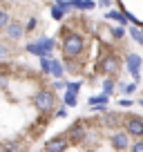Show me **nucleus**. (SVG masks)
<instances>
[{
	"label": "nucleus",
	"instance_id": "obj_1",
	"mask_svg": "<svg viewBox=\"0 0 143 152\" xmlns=\"http://www.w3.org/2000/svg\"><path fill=\"white\" fill-rule=\"evenodd\" d=\"M83 36L76 31H72L65 36V40H63V54H65V61H74V58L81 56L83 52Z\"/></svg>",
	"mask_w": 143,
	"mask_h": 152
},
{
	"label": "nucleus",
	"instance_id": "obj_2",
	"mask_svg": "<svg viewBox=\"0 0 143 152\" xmlns=\"http://www.w3.org/2000/svg\"><path fill=\"white\" fill-rule=\"evenodd\" d=\"M31 103H34V107L38 110V112L47 114V112H52V110L56 107V94H54L52 90H38L34 94Z\"/></svg>",
	"mask_w": 143,
	"mask_h": 152
},
{
	"label": "nucleus",
	"instance_id": "obj_3",
	"mask_svg": "<svg viewBox=\"0 0 143 152\" xmlns=\"http://www.w3.org/2000/svg\"><path fill=\"white\" fill-rule=\"evenodd\" d=\"M96 69L103 76H107V78H114V76L119 74V69H121V58L116 56V54H105V56L96 63Z\"/></svg>",
	"mask_w": 143,
	"mask_h": 152
},
{
	"label": "nucleus",
	"instance_id": "obj_4",
	"mask_svg": "<svg viewBox=\"0 0 143 152\" xmlns=\"http://www.w3.org/2000/svg\"><path fill=\"white\" fill-rule=\"evenodd\" d=\"M54 47H56V43H54L52 38H38L36 43H29L27 45V52H31V54H36L38 58H43V56H52V52H54Z\"/></svg>",
	"mask_w": 143,
	"mask_h": 152
},
{
	"label": "nucleus",
	"instance_id": "obj_5",
	"mask_svg": "<svg viewBox=\"0 0 143 152\" xmlns=\"http://www.w3.org/2000/svg\"><path fill=\"white\" fill-rule=\"evenodd\" d=\"M85 137H87V125L81 123V121H76V123L65 132V139L69 141V145H78V143H83Z\"/></svg>",
	"mask_w": 143,
	"mask_h": 152
},
{
	"label": "nucleus",
	"instance_id": "obj_6",
	"mask_svg": "<svg viewBox=\"0 0 143 152\" xmlns=\"http://www.w3.org/2000/svg\"><path fill=\"white\" fill-rule=\"evenodd\" d=\"M123 130L130 137H134V141H136V139H143V119L141 116H125L123 119Z\"/></svg>",
	"mask_w": 143,
	"mask_h": 152
},
{
	"label": "nucleus",
	"instance_id": "obj_7",
	"mask_svg": "<svg viewBox=\"0 0 143 152\" xmlns=\"http://www.w3.org/2000/svg\"><path fill=\"white\" fill-rule=\"evenodd\" d=\"M110 143L114 150H130V145H132V141H130V134L125 132V130H116V132H112L110 137Z\"/></svg>",
	"mask_w": 143,
	"mask_h": 152
},
{
	"label": "nucleus",
	"instance_id": "obj_8",
	"mask_svg": "<svg viewBox=\"0 0 143 152\" xmlns=\"http://www.w3.org/2000/svg\"><path fill=\"white\" fill-rule=\"evenodd\" d=\"M125 65H128V72L132 74L134 83H136L139 78H141V65H143L141 56H139V54H128V56H125Z\"/></svg>",
	"mask_w": 143,
	"mask_h": 152
},
{
	"label": "nucleus",
	"instance_id": "obj_9",
	"mask_svg": "<svg viewBox=\"0 0 143 152\" xmlns=\"http://www.w3.org/2000/svg\"><path fill=\"white\" fill-rule=\"evenodd\" d=\"M67 145H69V141L65 139V134H61V137H56V139H52V141L45 143L43 152H65Z\"/></svg>",
	"mask_w": 143,
	"mask_h": 152
},
{
	"label": "nucleus",
	"instance_id": "obj_10",
	"mask_svg": "<svg viewBox=\"0 0 143 152\" xmlns=\"http://www.w3.org/2000/svg\"><path fill=\"white\" fill-rule=\"evenodd\" d=\"M101 125H103V128H119V125H123V116H121L119 112H103Z\"/></svg>",
	"mask_w": 143,
	"mask_h": 152
},
{
	"label": "nucleus",
	"instance_id": "obj_11",
	"mask_svg": "<svg viewBox=\"0 0 143 152\" xmlns=\"http://www.w3.org/2000/svg\"><path fill=\"white\" fill-rule=\"evenodd\" d=\"M5 31H7V36H9L11 40H20V38H23V34H25V27H23L20 23H16V20H11L9 27H7Z\"/></svg>",
	"mask_w": 143,
	"mask_h": 152
},
{
	"label": "nucleus",
	"instance_id": "obj_12",
	"mask_svg": "<svg viewBox=\"0 0 143 152\" xmlns=\"http://www.w3.org/2000/svg\"><path fill=\"white\" fill-rule=\"evenodd\" d=\"M52 74L56 76L58 81L63 78V74H65V65H63L61 61H52Z\"/></svg>",
	"mask_w": 143,
	"mask_h": 152
},
{
	"label": "nucleus",
	"instance_id": "obj_13",
	"mask_svg": "<svg viewBox=\"0 0 143 152\" xmlns=\"http://www.w3.org/2000/svg\"><path fill=\"white\" fill-rule=\"evenodd\" d=\"M116 85H119V83H116L114 78H105V81H103V94H105V96H110L112 92H114Z\"/></svg>",
	"mask_w": 143,
	"mask_h": 152
},
{
	"label": "nucleus",
	"instance_id": "obj_14",
	"mask_svg": "<svg viewBox=\"0 0 143 152\" xmlns=\"http://www.w3.org/2000/svg\"><path fill=\"white\" fill-rule=\"evenodd\" d=\"M20 150H23V143H18V141H7L2 145V152H20Z\"/></svg>",
	"mask_w": 143,
	"mask_h": 152
},
{
	"label": "nucleus",
	"instance_id": "obj_15",
	"mask_svg": "<svg viewBox=\"0 0 143 152\" xmlns=\"http://www.w3.org/2000/svg\"><path fill=\"white\" fill-rule=\"evenodd\" d=\"M63 103H65L67 107H74V105L78 103V99H76V94H72V92H65V94H63Z\"/></svg>",
	"mask_w": 143,
	"mask_h": 152
},
{
	"label": "nucleus",
	"instance_id": "obj_16",
	"mask_svg": "<svg viewBox=\"0 0 143 152\" xmlns=\"http://www.w3.org/2000/svg\"><path fill=\"white\" fill-rule=\"evenodd\" d=\"M52 61L54 58H47V56L40 58V69H43L45 74H52Z\"/></svg>",
	"mask_w": 143,
	"mask_h": 152
},
{
	"label": "nucleus",
	"instance_id": "obj_17",
	"mask_svg": "<svg viewBox=\"0 0 143 152\" xmlns=\"http://www.w3.org/2000/svg\"><path fill=\"white\" fill-rule=\"evenodd\" d=\"M72 5L76 7V9H92V7H94V2H92V0H74Z\"/></svg>",
	"mask_w": 143,
	"mask_h": 152
},
{
	"label": "nucleus",
	"instance_id": "obj_18",
	"mask_svg": "<svg viewBox=\"0 0 143 152\" xmlns=\"http://www.w3.org/2000/svg\"><path fill=\"white\" fill-rule=\"evenodd\" d=\"M9 23H11L9 14H7L5 9H0V29H7V27H9Z\"/></svg>",
	"mask_w": 143,
	"mask_h": 152
},
{
	"label": "nucleus",
	"instance_id": "obj_19",
	"mask_svg": "<svg viewBox=\"0 0 143 152\" xmlns=\"http://www.w3.org/2000/svg\"><path fill=\"white\" fill-rule=\"evenodd\" d=\"M90 105H107V96H105V94L92 96V99H90Z\"/></svg>",
	"mask_w": 143,
	"mask_h": 152
},
{
	"label": "nucleus",
	"instance_id": "obj_20",
	"mask_svg": "<svg viewBox=\"0 0 143 152\" xmlns=\"http://www.w3.org/2000/svg\"><path fill=\"white\" fill-rule=\"evenodd\" d=\"M107 18H112V20H116V23H121V25H123V23H125V20H128V18H125V16H123V14H121V11H110V14H107Z\"/></svg>",
	"mask_w": 143,
	"mask_h": 152
},
{
	"label": "nucleus",
	"instance_id": "obj_21",
	"mask_svg": "<svg viewBox=\"0 0 143 152\" xmlns=\"http://www.w3.org/2000/svg\"><path fill=\"white\" fill-rule=\"evenodd\" d=\"M67 92H72V94H78V92H81V81H72V83H67Z\"/></svg>",
	"mask_w": 143,
	"mask_h": 152
},
{
	"label": "nucleus",
	"instance_id": "obj_22",
	"mask_svg": "<svg viewBox=\"0 0 143 152\" xmlns=\"http://www.w3.org/2000/svg\"><path fill=\"white\" fill-rule=\"evenodd\" d=\"M130 152H143V139H136V141L130 145Z\"/></svg>",
	"mask_w": 143,
	"mask_h": 152
},
{
	"label": "nucleus",
	"instance_id": "obj_23",
	"mask_svg": "<svg viewBox=\"0 0 143 152\" xmlns=\"http://www.w3.org/2000/svg\"><path fill=\"white\" fill-rule=\"evenodd\" d=\"M130 36L134 38V40H136V43H143V31H139V29H130Z\"/></svg>",
	"mask_w": 143,
	"mask_h": 152
},
{
	"label": "nucleus",
	"instance_id": "obj_24",
	"mask_svg": "<svg viewBox=\"0 0 143 152\" xmlns=\"http://www.w3.org/2000/svg\"><path fill=\"white\" fill-rule=\"evenodd\" d=\"M134 90H136V83H128V85H123V94H134Z\"/></svg>",
	"mask_w": 143,
	"mask_h": 152
},
{
	"label": "nucleus",
	"instance_id": "obj_25",
	"mask_svg": "<svg viewBox=\"0 0 143 152\" xmlns=\"http://www.w3.org/2000/svg\"><path fill=\"white\" fill-rule=\"evenodd\" d=\"M52 14H54V18H56V20H61L63 16H65V11H63V9H58V7H54V9H52Z\"/></svg>",
	"mask_w": 143,
	"mask_h": 152
},
{
	"label": "nucleus",
	"instance_id": "obj_26",
	"mask_svg": "<svg viewBox=\"0 0 143 152\" xmlns=\"http://www.w3.org/2000/svg\"><path fill=\"white\" fill-rule=\"evenodd\" d=\"M123 27H114V29H112V36H114V38H123Z\"/></svg>",
	"mask_w": 143,
	"mask_h": 152
},
{
	"label": "nucleus",
	"instance_id": "obj_27",
	"mask_svg": "<svg viewBox=\"0 0 143 152\" xmlns=\"http://www.w3.org/2000/svg\"><path fill=\"white\" fill-rule=\"evenodd\" d=\"M56 7L63 9V11H67V9H69V2H65V0H56Z\"/></svg>",
	"mask_w": 143,
	"mask_h": 152
},
{
	"label": "nucleus",
	"instance_id": "obj_28",
	"mask_svg": "<svg viewBox=\"0 0 143 152\" xmlns=\"http://www.w3.org/2000/svg\"><path fill=\"white\" fill-rule=\"evenodd\" d=\"M36 25H38V23H36V18H31V20L27 23V27H25V29H27V31H34V29H36Z\"/></svg>",
	"mask_w": 143,
	"mask_h": 152
},
{
	"label": "nucleus",
	"instance_id": "obj_29",
	"mask_svg": "<svg viewBox=\"0 0 143 152\" xmlns=\"http://www.w3.org/2000/svg\"><path fill=\"white\" fill-rule=\"evenodd\" d=\"M56 116H58V119H65V116H67V110H65V107L56 110Z\"/></svg>",
	"mask_w": 143,
	"mask_h": 152
},
{
	"label": "nucleus",
	"instance_id": "obj_30",
	"mask_svg": "<svg viewBox=\"0 0 143 152\" xmlns=\"http://www.w3.org/2000/svg\"><path fill=\"white\" fill-rule=\"evenodd\" d=\"M119 105H123V107H128V105H132V101H130V99H121V101H119Z\"/></svg>",
	"mask_w": 143,
	"mask_h": 152
},
{
	"label": "nucleus",
	"instance_id": "obj_31",
	"mask_svg": "<svg viewBox=\"0 0 143 152\" xmlns=\"http://www.w3.org/2000/svg\"><path fill=\"white\" fill-rule=\"evenodd\" d=\"M7 54H9V49H7L5 45H0V56H7Z\"/></svg>",
	"mask_w": 143,
	"mask_h": 152
},
{
	"label": "nucleus",
	"instance_id": "obj_32",
	"mask_svg": "<svg viewBox=\"0 0 143 152\" xmlns=\"http://www.w3.org/2000/svg\"><path fill=\"white\" fill-rule=\"evenodd\" d=\"M110 2H112V0H101V5H103V7H107Z\"/></svg>",
	"mask_w": 143,
	"mask_h": 152
}]
</instances>
